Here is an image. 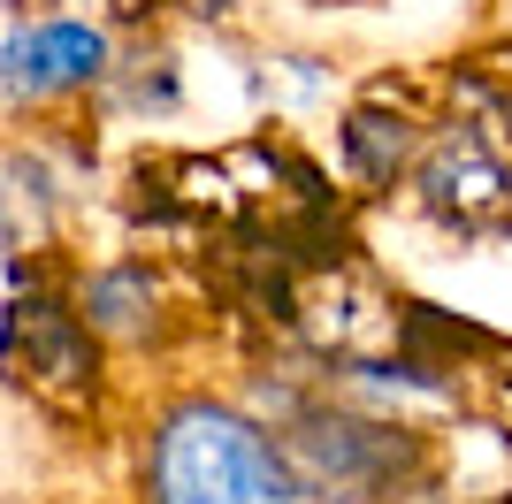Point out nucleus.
I'll list each match as a JSON object with an SVG mask.
<instances>
[{"label":"nucleus","instance_id":"nucleus-1","mask_svg":"<svg viewBox=\"0 0 512 504\" xmlns=\"http://www.w3.org/2000/svg\"><path fill=\"white\" fill-rule=\"evenodd\" d=\"M146 497L153 504H314L299 466L253 413L222 398H184L146 436Z\"/></svg>","mask_w":512,"mask_h":504},{"label":"nucleus","instance_id":"nucleus-2","mask_svg":"<svg viewBox=\"0 0 512 504\" xmlns=\"http://www.w3.org/2000/svg\"><path fill=\"white\" fill-rule=\"evenodd\" d=\"M115 62L100 23L46 16V23H8V107H39L62 92H92Z\"/></svg>","mask_w":512,"mask_h":504},{"label":"nucleus","instance_id":"nucleus-3","mask_svg":"<svg viewBox=\"0 0 512 504\" xmlns=\"http://www.w3.org/2000/svg\"><path fill=\"white\" fill-rule=\"evenodd\" d=\"M421 199L444 222H482V214H497L512 199V176H505V161H497L482 138H474L467 123L451 130L444 146L428 153V168H421Z\"/></svg>","mask_w":512,"mask_h":504},{"label":"nucleus","instance_id":"nucleus-4","mask_svg":"<svg viewBox=\"0 0 512 504\" xmlns=\"http://www.w3.org/2000/svg\"><path fill=\"white\" fill-rule=\"evenodd\" d=\"M146 314H153V275L146 268H100L85 283V321L107 336H146Z\"/></svg>","mask_w":512,"mask_h":504},{"label":"nucleus","instance_id":"nucleus-5","mask_svg":"<svg viewBox=\"0 0 512 504\" xmlns=\"http://www.w3.org/2000/svg\"><path fill=\"white\" fill-rule=\"evenodd\" d=\"M406 153H413V130L390 123V115H352V123H344V168H352L360 184H398Z\"/></svg>","mask_w":512,"mask_h":504}]
</instances>
